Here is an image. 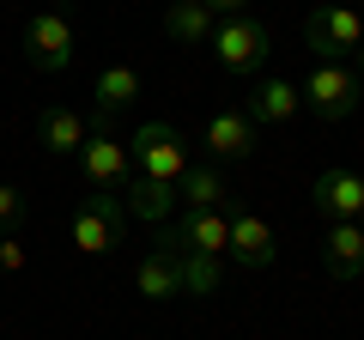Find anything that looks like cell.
Listing matches in <instances>:
<instances>
[{
	"instance_id": "obj_1",
	"label": "cell",
	"mask_w": 364,
	"mask_h": 340,
	"mask_svg": "<svg viewBox=\"0 0 364 340\" xmlns=\"http://www.w3.org/2000/svg\"><path fill=\"white\" fill-rule=\"evenodd\" d=\"M128 158H134V176H152V183H170V188L195 170L188 146H182V134L170 122H140V134L128 140Z\"/></svg>"
},
{
	"instance_id": "obj_2",
	"label": "cell",
	"mask_w": 364,
	"mask_h": 340,
	"mask_svg": "<svg viewBox=\"0 0 364 340\" xmlns=\"http://www.w3.org/2000/svg\"><path fill=\"white\" fill-rule=\"evenodd\" d=\"M213 55H219V67L225 73H237V79H249L261 61L273 55V37H267V25L261 18H249V13H237V18H219L213 25Z\"/></svg>"
},
{
	"instance_id": "obj_3",
	"label": "cell",
	"mask_w": 364,
	"mask_h": 340,
	"mask_svg": "<svg viewBox=\"0 0 364 340\" xmlns=\"http://www.w3.org/2000/svg\"><path fill=\"white\" fill-rule=\"evenodd\" d=\"M122 231H128V207H122V195L97 188V195L79 201V213H73V249H79V255H116Z\"/></svg>"
},
{
	"instance_id": "obj_4",
	"label": "cell",
	"mask_w": 364,
	"mask_h": 340,
	"mask_svg": "<svg viewBox=\"0 0 364 340\" xmlns=\"http://www.w3.org/2000/svg\"><path fill=\"white\" fill-rule=\"evenodd\" d=\"M298 97H304V104H310V110H316L322 122H346L352 110L364 104V79L352 73L346 61H316Z\"/></svg>"
},
{
	"instance_id": "obj_5",
	"label": "cell",
	"mask_w": 364,
	"mask_h": 340,
	"mask_svg": "<svg viewBox=\"0 0 364 340\" xmlns=\"http://www.w3.org/2000/svg\"><path fill=\"white\" fill-rule=\"evenodd\" d=\"M304 31H310V55H316V61H340L346 49L364 43V13H358V6H334V0H322Z\"/></svg>"
},
{
	"instance_id": "obj_6",
	"label": "cell",
	"mask_w": 364,
	"mask_h": 340,
	"mask_svg": "<svg viewBox=\"0 0 364 340\" xmlns=\"http://www.w3.org/2000/svg\"><path fill=\"white\" fill-rule=\"evenodd\" d=\"M25 61L37 67V73H67V67H73V25H67L61 13H31Z\"/></svg>"
},
{
	"instance_id": "obj_7",
	"label": "cell",
	"mask_w": 364,
	"mask_h": 340,
	"mask_svg": "<svg viewBox=\"0 0 364 340\" xmlns=\"http://www.w3.org/2000/svg\"><path fill=\"white\" fill-rule=\"evenodd\" d=\"M79 170H85L91 188H109V195H122L134 176V158L122 140H109V128H91V140L79 146Z\"/></svg>"
},
{
	"instance_id": "obj_8",
	"label": "cell",
	"mask_w": 364,
	"mask_h": 340,
	"mask_svg": "<svg viewBox=\"0 0 364 340\" xmlns=\"http://www.w3.org/2000/svg\"><path fill=\"white\" fill-rule=\"evenodd\" d=\"M310 201H316V213H322L328 225H334V219H358V213H364V176L346 170V164H328V170H316Z\"/></svg>"
},
{
	"instance_id": "obj_9",
	"label": "cell",
	"mask_w": 364,
	"mask_h": 340,
	"mask_svg": "<svg viewBox=\"0 0 364 340\" xmlns=\"http://www.w3.org/2000/svg\"><path fill=\"white\" fill-rule=\"evenodd\" d=\"M225 255H231L237 267H249V274H261V267H273V225L261 219V213H243L231 207V243H225Z\"/></svg>"
},
{
	"instance_id": "obj_10",
	"label": "cell",
	"mask_w": 364,
	"mask_h": 340,
	"mask_svg": "<svg viewBox=\"0 0 364 340\" xmlns=\"http://www.w3.org/2000/svg\"><path fill=\"white\" fill-rule=\"evenodd\" d=\"M322 267H328V280H364V225L358 219H334L322 231Z\"/></svg>"
},
{
	"instance_id": "obj_11",
	"label": "cell",
	"mask_w": 364,
	"mask_h": 340,
	"mask_svg": "<svg viewBox=\"0 0 364 340\" xmlns=\"http://www.w3.org/2000/svg\"><path fill=\"white\" fill-rule=\"evenodd\" d=\"M37 140H43V152H55V158H79V146L91 140V122L79 116V110L49 104V110L37 116Z\"/></svg>"
},
{
	"instance_id": "obj_12",
	"label": "cell",
	"mask_w": 364,
	"mask_h": 340,
	"mask_svg": "<svg viewBox=\"0 0 364 340\" xmlns=\"http://www.w3.org/2000/svg\"><path fill=\"white\" fill-rule=\"evenodd\" d=\"M134 292H140L146 304H170V298H182V267H176V255H164V249L140 255V262H134Z\"/></svg>"
},
{
	"instance_id": "obj_13",
	"label": "cell",
	"mask_w": 364,
	"mask_h": 340,
	"mask_svg": "<svg viewBox=\"0 0 364 340\" xmlns=\"http://www.w3.org/2000/svg\"><path fill=\"white\" fill-rule=\"evenodd\" d=\"M207 152L213 158H249L255 152V122H249V110H219V116H207Z\"/></svg>"
},
{
	"instance_id": "obj_14",
	"label": "cell",
	"mask_w": 364,
	"mask_h": 340,
	"mask_svg": "<svg viewBox=\"0 0 364 340\" xmlns=\"http://www.w3.org/2000/svg\"><path fill=\"white\" fill-rule=\"evenodd\" d=\"M122 207L134 213V219H146V225H170L176 219V188L170 183H152V176H128V195H122Z\"/></svg>"
},
{
	"instance_id": "obj_15",
	"label": "cell",
	"mask_w": 364,
	"mask_h": 340,
	"mask_svg": "<svg viewBox=\"0 0 364 340\" xmlns=\"http://www.w3.org/2000/svg\"><path fill=\"white\" fill-rule=\"evenodd\" d=\"M298 85H291V79H261L255 85V97H249V122H255V128H279V122H291L298 116Z\"/></svg>"
},
{
	"instance_id": "obj_16",
	"label": "cell",
	"mask_w": 364,
	"mask_h": 340,
	"mask_svg": "<svg viewBox=\"0 0 364 340\" xmlns=\"http://www.w3.org/2000/svg\"><path fill=\"white\" fill-rule=\"evenodd\" d=\"M213 25H219V18H213L200 0H170L164 6V37L170 43H188V49H195V43L213 37Z\"/></svg>"
},
{
	"instance_id": "obj_17",
	"label": "cell",
	"mask_w": 364,
	"mask_h": 340,
	"mask_svg": "<svg viewBox=\"0 0 364 340\" xmlns=\"http://www.w3.org/2000/svg\"><path fill=\"white\" fill-rule=\"evenodd\" d=\"M134 97H140V73H134L128 61H116V67H104V73H97V122L122 116Z\"/></svg>"
},
{
	"instance_id": "obj_18",
	"label": "cell",
	"mask_w": 364,
	"mask_h": 340,
	"mask_svg": "<svg viewBox=\"0 0 364 340\" xmlns=\"http://www.w3.org/2000/svg\"><path fill=\"white\" fill-rule=\"evenodd\" d=\"M176 267H182V292H188V298H213V292L225 286V255H195V249H182Z\"/></svg>"
},
{
	"instance_id": "obj_19",
	"label": "cell",
	"mask_w": 364,
	"mask_h": 340,
	"mask_svg": "<svg viewBox=\"0 0 364 340\" xmlns=\"http://www.w3.org/2000/svg\"><path fill=\"white\" fill-rule=\"evenodd\" d=\"M225 195H231V188H225V176H219V170H188V176H182V183H176V201H182V207H188V213H200V207H225Z\"/></svg>"
},
{
	"instance_id": "obj_20",
	"label": "cell",
	"mask_w": 364,
	"mask_h": 340,
	"mask_svg": "<svg viewBox=\"0 0 364 340\" xmlns=\"http://www.w3.org/2000/svg\"><path fill=\"white\" fill-rule=\"evenodd\" d=\"M18 225H25V195H18L13 183H0V237L18 231Z\"/></svg>"
},
{
	"instance_id": "obj_21",
	"label": "cell",
	"mask_w": 364,
	"mask_h": 340,
	"mask_svg": "<svg viewBox=\"0 0 364 340\" xmlns=\"http://www.w3.org/2000/svg\"><path fill=\"white\" fill-rule=\"evenodd\" d=\"M25 262H31V255H25V243H18V237L6 231V237H0V274H18Z\"/></svg>"
},
{
	"instance_id": "obj_22",
	"label": "cell",
	"mask_w": 364,
	"mask_h": 340,
	"mask_svg": "<svg viewBox=\"0 0 364 340\" xmlns=\"http://www.w3.org/2000/svg\"><path fill=\"white\" fill-rule=\"evenodd\" d=\"M213 18H237V13H249V0H200Z\"/></svg>"
},
{
	"instance_id": "obj_23",
	"label": "cell",
	"mask_w": 364,
	"mask_h": 340,
	"mask_svg": "<svg viewBox=\"0 0 364 340\" xmlns=\"http://www.w3.org/2000/svg\"><path fill=\"white\" fill-rule=\"evenodd\" d=\"M352 55H358V73H364V43H358V49H352Z\"/></svg>"
},
{
	"instance_id": "obj_24",
	"label": "cell",
	"mask_w": 364,
	"mask_h": 340,
	"mask_svg": "<svg viewBox=\"0 0 364 340\" xmlns=\"http://www.w3.org/2000/svg\"><path fill=\"white\" fill-rule=\"evenodd\" d=\"M358 225H364V213H358Z\"/></svg>"
}]
</instances>
